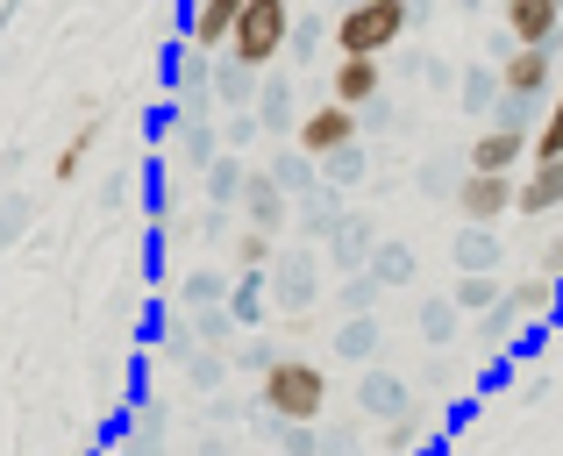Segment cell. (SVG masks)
<instances>
[{"label":"cell","mask_w":563,"mask_h":456,"mask_svg":"<svg viewBox=\"0 0 563 456\" xmlns=\"http://www.w3.org/2000/svg\"><path fill=\"white\" fill-rule=\"evenodd\" d=\"M413 8L407 0H350L335 14V57H393L407 43Z\"/></svg>","instance_id":"cell-1"},{"label":"cell","mask_w":563,"mask_h":456,"mask_svg":"<svg viewBox=\"0 0 563 456\" xmlns=\"http://www.w3.org/2000/svg\"><path fill=\"white\" fill-rule=\"evenodd\" d=\"M257 407L272 421H321L329 407V371L314 357H278L272 371L257 378Z\"/></svg>","instance_id":"cell-2"},{"label":"cell","mask_w":563,"mask_h":456,"mask_svg":"<svg viewBox=\"0 0 563 456\" xmlns=\"http://www.w3.org/2000/svg\"><path fill=\"white\" fill-rule=\"evenodd\" d=\"M292 0H243V22L229 36V57H243L250 71H272L278 57L292 51Z\"/></svg>","instance_id":"cell-3"},{"label":"cell","mask_w":563,"mask_h":456,"mask_svg":"<svg viewBox=\"0 0 563 456\" xmlns=\"http://www.w3.org/2000/svg\"><path fill=\"white\" fill-rule=\"evenodd\" d=\"M321 249H307V243H286L278 249V264H272V307L278 314H314V300H321Z\"/></svg>","instance_id":"cell-4"},{"label":"cell","mask_w":563,"mask_h":456,"mask_svg":"<svg viewBox=\"0 0 563 456\" xmlns=\"http://www.w3.org/2000/svg\"><path fill=\"white\" fill-rule=\"evenodd\" d=\"M300 143L314 165H329V157H343V151H357L364 143V114L357 108H343V100H321V108H307V122H300Z\"/></svg>","instance_id":"cell-5"},{"label":"cell","mask_w":563,"mask_h":456,"mask_svg":"<svg viewBox=\"0 0 563 456\" xmlns=\"http://www.w3.org/2000/svg\"><path fill=\"white\" fill-rule=\"evenodd\" d=\"M471 171H507V179H521L528 165H536V129L528 122H485L478 136H471Z\"/></svg>","instance_id":"cell-6"},{"label":"cell","mask_w":563,"mask_h":456,"mask_svg":"<svg viewBox=\"0 0 563 456\" xmlns=\"http://www.w3.org/2000/svg\"><path fill=\"white\" fill-rule=\"evenodd\" d=\"M456 214H464L471 229H493L499 214H514V200H521V179H507V171H471L464 165V179H456Z\"/></svg>","instance_id":"cell-7"},{"label":"cell","mask_w":563,"mask_h":456,"mask_svg":"<svg viewBox=\"0 0 563 456\" xmlns=\"http://www.w3.org/2000/svg\"><path fill=\"white\" fill-rule=\"evenodd\" d=\"M165 157H172L179 171H207L214 157H229L221 122H214V114H179V108H172V122H165Z\"/></svg>","instance_id":"cell-8"},{"label":"cell","mask_w":563,"mask_h":456,"mask_svg":"<svg viewBox=\"0 0 563 456\" xmlns=\"http://www.w3.org/2000/svg\"><path fill=\"white\" fill-rule=\"evenodd\" d=\"M292 214H300V200H292L286 193V186H278L272 179V171H250V193H243V222L250 229H264V235H278V243H286V235H292Z\"/></svg>","instance_id":"cell-9"},{"label":"cell","mask_w":563,"mask_h":456,"mask_svg":"<svg viewBox=\"0 0 563 456\" xmlns=\"http://www.w3.org/2000/svg\"><path fill=\"white\" fill-rule=\"evenodd\" d=\"M250 114L264 122V136H272V143H292V136H300L307 114L292 108V65H272V71H264V93H257V108H250Z\"/></svg>","instance_id":"cell-10"},{"label":"cell","mask_w":563,"mask_h":456,"mask_svg":"<svg viewBox=\"0 0 563 456\" xmlns=\"http://www.w3.org/2000/svg\"><path fill=\"white\" fill-rule=\"evenodd\" d=\"M378 93H385V57H335V71H329V100H343V108L372 114V108H378Z\"/></svg>","instance_id":"cell-11"},{"label":"cell","mask_w":563,"mask_h":456,"mask_svg":"<svg viewBox=\"0 0 563 456\" xmlns=\"http://www.w3.org/2000/svg\"><path fill=\"white\" fill-rule=\"evenodd\" d=\"M372 257H378V222H372V214H357V208H350L343 222L329 229V264L350 278V271H372Z\"/></svg>","instance_id":"cell-12"},{"label":"cell","mask_w":563,"mask_h":456,"mask_svg":"<svg viewBox=\"0 0 563 456\" xmlns=\"http://www.w3.org/2000/svg\"><path fill=\"white\" fill-rule=\"evenodd\" d=\"M165 86L179 108H192V100H214V51H192V43H172L165 57Z\"/></svg>","instance_id":"cell-13"},{"label":"cell","mask_w":563,"mask_h":456,"mask_svg":"<svg viewBox=\"0 0 563 456\" xmlns=\"http://www.w3.org/2000/svg\"><path fill=\"white\" fill-rule=\"evenodd\" d=\"M563 29V0H507V36L521 51H556Z\"/></svg>","instance_id":"cell-14"},{"label":"cell","mask_w":563,"mask_h":456,"mask_svg":"<svg viewBox=\"0 0 563 456\" xmlns=\"http://www.w3.org/2000/svg\"><path fill=\"white\" fill-rule=\"evenodd\" d=\"M235 22H243V0H192V8H186V43L221 57L229 36H235Z\"/></svg>","instance_id":"cell-15"},{"label":"cell","mask_w":563,"mask_h":456,"mask_svg":"<svg viewBox=\"0 0 563 456\" xmlns=\"http://www.w3.org/2000/svg\"><path fill=\"white\" fill-rule=\"evenodd\" d=\"M514 214H528V222L563 214V157H536V165L521 171V200H514Z\"/></svg>","instance_id":"cell-16"},{"label":"cell","mask_w":563,"mask_h":456,"mask_svg":"<svg viewBox=\"0 0 563 456\" xmlns=\"http://www.w3.org/2000/svg\"><path fill=\"white\" fill-rule=\"evenodd\" d=\"M499 79H507V93L514 100H542V93H556V51H514L507 65H499Z\"/></svg>","instance_id":"cell-17"},{"label":"cell","mask_w":563,"mask_h":456,"mask_svg":"<svg viewBox=\"0 0 563 456\" xmlns=\"http://www.w3.org/2000/svg\"><path fill=\"white\" fill-rule=\"evenodd\" d=\"M357 407H364L372 421H399V414L413 407V386H407L399 371H385V364H372V371L357 378Z\"/></svg>","instance_id":"cell-18"},{"label":"cell","mask_w":563,"mask_h":456,"mask_svg":"<svg viewBox=\"0 0 563 456\" xmlns=\"http://www.w3.org/2000/svg\"><path fill=\"white\" fill-rule=\"evenodd\" d=\"M343 214H350V193H343V186H329V179H321L314 193L300 200V214H292V235H300V243H329V229L343 222Z\"/></svg>","instance_id":"cell-19"},{"label":"cell","mask_w":563,"mask_h":456,"mask_svg":"<svg viewBox=\"0 0 563 456\" xmlns=\"http://www.w3.org/2000/svg\"><path fill=\"white\" fill-rule=\"evenodd\" d=\"M257 93H264V71H250L243 57H229V51H221V57H214V108L250 114V108H257Z\"/></svg>","instance_id":"cell-20"},{"label":"cell","mask_w":563,"mask_h":456,"mask_svg":"<svg viewBox=\"0 0 563 456\" xmlns=\"http://www.w3.org/2000/svg\"><path fill=\"white\" fill-rule=\"evenodd\" d=\"M250 171H257V165H243V157H214V165H207L200 171V200H207V208H229V214H243V193H250Z\"/></svg>","instance_id":"cell-21"},{"label":"cell","mask_w":563,"mask_h":456,"mask_svg":"<svg viewBox=\"0 0 563 456\" xmlns=\"http://www.w3.org/2000/svg\"><path fill=\"white\" fill-rule=\"evenodd\" d=\"M413 329H421L428 349H456L464 343V307H456L450 292H428V300L413 307Z\"/></svg>","instance_id":"cell-22"},{"label":"cell","mask_w":563,"mask_h":456,"mask_svg":"<svg viewBox=\"0 0 563 456\" xmlns=\"http://www.w3.org/2000/svg\"><path fill=\"white\" fill-rule=\"evenodd\" d=\"M114 456H172V435H165V407L136 400V414L122 421V443H114Z\"/></svg>","instance_id":"cell-23"},{"label":"cell","mask_w":563,"mask_h":456,"mask_svg":"<svg viewBox=\"0 0 563 456\" xmlns=\"http://www.w3.org/2000/svg\"><path fill=\"white\" fill-rule=\"evenodd\" d=\"M335 357L343 364H357V371H372L378 364V349H385V329H378V314H343V329H335Z\"/></svg>","instance_id":"cell-24"},{"label":"cell","mask_w":563,"mask_h":456,"mask_svg":"<svg viewBox=\"0 0 563 456\" xmlns=\"http://www.w3.org/2000/svg\"><path fill=\"white\" fill-rule=\"evenodd\" d=\"M229 314H235V329H243V335H257L264 314H272V271H235Z\"/></svg>","instance_id":"cell-25"},{"label":"cell","mask_w":563,"mask_h":456,"mask_svg":"<svg viewBox=\"0 0 563 456\" xmlns=\"http://www.w3.org/2000/svg\"><path fill=\"white\" fill-rule=\"evenodd\" d=\"M100 129H108V122H100L93 108H79V129L65 136V151H57V165H51V179H57V186H71L86 165H93V143H100Z\"/></svg>","instance_id":"cell-26"},{"label":"cell","mask_w":563,"mask_h":456,"mask_svg":"<svg viewBox=\"0 0 563 456\" xmlns=\"http://www.w3.org/2000/svg\"><path fill=\"white\" fill-rule=\"evenodd\" d=\"M450 300L464 307V321H485V314H493L499 300H507V278H499V271H456Z\"/></svg>","instance_id":"cell-27"},{"label":"cell","mask_w":563,"mask_h":456,"mask_svg":"<svg viewBox=\"0 0 563 456\" xmlns=\"http://www.w3.org/2000/svg\"><path fill=\"white\" fill-rule=\"evenodd\" d=\"M264 171H272V179L286 186L292 200H307V193L321 186V165H314V157L300 151V143H278V151H272V165H264Z\"/></svg>","instance_id":"cell-28"},{"label":"cell","mask_w":563,"mask_h":456,"mask_svg":"<svg viewBox=\"0 0 563 456\" xmlns=\"http://www.w3.org/2000/svg\"><path fill=\"white\" fill-rule=\"evenodd\" d=\"M456 100H464V114H485V122H493V108L507 100V79H499V65H464V79H456Z\"/></svg>","instance_id":"cell-29"},{"label":"cell","mask_w":563,"mask_h":456,"mask_svg":"<svg viewBox=\"0 0 563 456\" xmlns=\"http://www.w3.org/2000/svg\"><path fill=\"white\" fill-rule=\"evenodd\" d=\"M450 257H456V271H499V257H507V243H499L493 229H456V243H450Z\"/></svg>","instance_id":"cell-30"},{"label":"cell","mask_w":563,"mask_h":456,"mask_svg":"<svg viewBox=\"0 0 563 456\" xmlns=\"http://www.w3.org/2000/svg\"><path fill=\"white\" fill-rule=\"evenodd\" d=\"M278 235H264V229H250V222H235V235H229V264L235 271H272L278 264Z\"/></svg>","instance_id":"cell-31"},{"label":"cell","mask_w":563,"mask_h":456,"mask_svg":"<svg viewBox=\"0 0 563 456\" xmlns=\"http://www.w3.org/2000/svg\"><path fill=\"white\" fill-rule=\"evenodd\" d=\"M229 292H235V278H229V271H214V264H207V271H186V278H179V307H186V314L229 307Z\"/></svg>","instance_id":"cell-32"},{"label":"cell","mask_w":563,"mask_h":456,"mask_svg":"<svg viewBox=\"0 0 563 456\" xmlns=\"http://www.w3.org/2000/svg\"><path fill=\"white\" fill-rule=\"evenodd\" d=\"M521 329H528V307H521V292L507 286V300H499L493 314L478 321V343H485V349H514V335H521Z\"/></svg>","instance_id":"cell-33"},{"label":"cell","mask_w":563,"mask_h":456,"mask_svg":"<svg viewBox=\"0 0 563 456\" xmlns=\"http://www.w3.org/2000/svg\"><path fill=\"white\" fill-rule=\"evenodd\" d=\"M192 349H200V329H192V314H186V307L157 321V364H179V371H186V364H192Z\"/></svg>","instance_id":"cell-34"},{"label":"cell","mask_w":563,"mask_h":456,"mask_svg":"<svg viewBox=\"0 0 563 456\" xmlns=\"http://www.w3.org/2000/svg\"><path fill=\"white\" fill-rule=\"evenodd\" d=\"M413 271H421V264H413V249H407V243H378L372 278H378L385 292H407V286H413Z\"/></svg>","instance_id":"cell-35"},{"label":"cell","mask_w":563,"mask_h":456,"mask_svg":"<svg viewBox=\"0 0 563 456\" xmlns=\"http://www.w3.org/2000/svg\"><path fill=\"white\" fill-rule=\"evenodd\" d=\"M421 443H428V414H421V407H407L399 421H385V435H378L385 456H413Z\"/></svg>","instance_id":"cell-36"},{"label":"cell","mask_w":563,"mask_h":456,"mask_svg":"<svg viewBox=\"0 0 563 456\" xmlns=\"http://www.w3.org/2000/svg\"><path fill=\"white\" fill-rule=\"evenodd\" d=\"M229 364H235L229 349H192V364H186V386H192V392H207V400H214V392L229 386Z\"/></svg>","instance_id":"cell-37"},{"label":"cell","mask_w":563,"mask_h":456,"mask_svg":"<svg viewBox=\"0 0 563 456\" xmlns=\"http://www.w3.org/2000/svg\"><path fill=\"white\" fill-rule=\"evenodd\" d=\"M278 456H329L321 421H278Z\"/></svg>","instance_id":"cell-38"},{"label":"cell","mask_w":563,"mask_h":456,"mask_svg":"<svg viewBox=\"0 0 563 456\" xmlns=\"http://www.w3.org/2000/svg\"><path fill=\"white\" fill-rule=\"evenodd\" d=\"M335 300H343V314H378V300H385V286L372 271H350L343 286H335Z\"/></svg>","instance_id":"cell-39"},{"label":"cell","mask_w":563,"mask_h":456,"mask_svg":"<svg viewBox=\"0 0 563 456\" xmlns=\"http://www.w3.org/2000/svg\"><path fill=\"white\" fill-rule=\"evenodd\" d=\"M329 36H335V22H321V14H300V22H292V51H286V57H292V71H300Z\"/></svg>","instance_id":"cell-40"},{"label":"cell","mask_w":563,"mask_h":456,"mask_svg":"<svg viewBox=\"0 0 563 456\" xmlns=\"http://www.w3.org/2000/svg\"><path fill=\"white\" fill-rule=\"evenodd\" d=\"M29 222H36V208H29V193H0V249L22 243Z\"/></svg>","instance_id":"cell-41"},{"label":"cell","mask_w":563,"mask_h":456,"mask_svg":"<svg viewBox=\"0 0 563 456\" xmlns=\"http://www.w3.org/2000/svg\"><path fill=\"white\" fill-rule=\"evenodd\" d=\"M364 171H372V157H364V143H357V151L329 157V165H321V179H329V186H343V193H350V186H357Z\"/></svg>","instance_id":"cell-42"},{"label":"cell","mask_w":563,"mask_h":456,"mask_svg":"<svg viewBox=\"0 0 563 456\" xmlns=\"http://www.w3.org/2000/svg\"><path fill=\"white\" fill-rule=\"evenodd\" d=\"M536 157H563V86L550 93V114H542V129H536Z\"/></svg>","instance_id":"cell-43"},{"label":"cell","mask_w":563,"mask_h":456,"mask_svg":"<svg viewBox=\"0 0 563 456\" xmlns=\"http://www.w3.org/2000/svg\"><path fill=\"white\" fill-rule=\"evenodd\" d=\"M243 421H250V407L235 400V392H214V400H207V429H235L243 435Z\"/></svg>","instance_id":"cell-44"},{"label":"cell","mask_w":563,"mask_h":456,"mask_svg":"<svg viewBox=\"0 0 563 456\" xmlns=\"http://www.w3.org/2000/svg\"><path fill=\"white\" fill-rule=\"evenodd\" d=\"M257 136H264V122H257V114H229V122H221V143H229L235 157H243Z\"/></svg>","instance_id":"cell-45"},{"label":"cell","mask_w":563,"mask_h":456,"mask_svg":"<svg viewBox=\"0 0 563 456\" xmlns=\"http://www.w3.org/2000/svg\"><path fill=\"white\" fill-rule=\"evenodd\" d=\"M235 357H243V364H250V371H257V378H264V371H272V364H278V357H286V349H278V343H264V335H250V343H235Z\"/></svg>","instance_id":"cell-46"},{"label":"cell","mask_w":563,"mask_h":456,"mask_svg":"<svg viewBox=\"0 0 563 456\" xmlns=\"http://www.w3.org/2000/svg\"><path fill=\"white\" fill-rule=\"evenodd\" d=\"M100 208H108V214L129 208V171H108V179H100Z\"/></svg>","instance_id":"cell-47"},{"label":"cell","mask_w":563,"mask_h":456,"mask_svg":"<svg viewBox=\"0 0 563 456\" xmlns=\"http://www.w3.org/2000/svg\"><path fill=\"white\" fill-rule=\"evenodd\" d=\"M200 456H243V435H229V429H207V435H200Z\"/></svg>","instance_id":"cell-48"},{"label":"cell","mask_w":563,"mask_h":456,"mask_svg":"<svg viewBox=\"0 0 563 456\" xmlns=\"http://www.w3.org/2000/svg\"><path fill=\"white\" fill-rule=\"evenodd\" d=\"M542 278H563V235L542 243Z\"/></svg>","instance_id":"cell-49"},{"label":"cell","mask_w":563,"mask_h":456,"mask_svg":"<svg viewBox=\"0 0 563 456\" xmlns=\"http://www.w3.org/2000/svg\"><path fill=\"white\" fill-rule=\"evenodd\" d=\"M407 8H413V22H428V14H435V0H407Z\"/></svg>","instance_id":"cell-50"},{"label":"cell","mask_w":563,"mask_h":456,"mask_svg":"<svg viewBox=\"0 0 563 456\" xmlns=\"http://www.w3.org/2000/svg\"><path fill=\"white\" fill-rule=\"evenodd\" d=\"M456 8H464V14H478V8H485V0H456Z\"/></svg>","instance_id":"cell-51"}]
</instances>
